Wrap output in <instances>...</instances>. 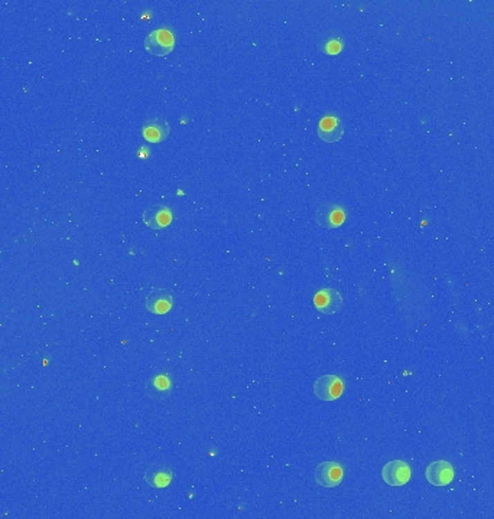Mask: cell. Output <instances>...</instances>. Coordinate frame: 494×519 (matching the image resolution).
I'll return each instance as SVG.
<instances>
[{
    "mask_svg": "<svg viewBox=\"0 0 494 519\" xmlns=\"http://www.w3.org/2000/svg\"><path fill=\"white\" fill-rule=\"evenodd\" d=\"M174 45V35L168 29H156L145 39L146 51L155 57H167L172 53Z\"/></svg>",
    "mask_w": 494,
    "mask_h": 519,
    "instance_id": "cell-1",
    "label": "cell"
},
{
    "mask_svg": "<svg viewBox=\"0 0 494 519\" xmlns=\"http://www.w3.org/2000/svg\"><path fill=\"white\" fill-rule=\"evenodd\" d=\"M344 384L337 375H322L314 384V394L322 401H334L341 397Z\"/></svg>",
    "mask_w": 494,
    "mask_h": 519,
    "instance_id": "cell-2",
    "label": "cell"
},
{
    "mask_svg": "<svg viewBox=\"0 0 494 519\" xmlns=\"http://www.w3.org/2000/svg\"><path fill=\"white\" fill-rule=\"evenodd\" d=\"M342 467L336 462H324L314 472L315 482L322 488H336L342 482Z\"/></svg>",
    "mask_w": 494,
    "mask_h": 519,
    "instance_id": "cell-3",
    "label": "cell"
},
{
    "mask_svg": "<svg viewBox=\"0 0 494 519\" xmlns=\"http://www.w3.org/2000/svg\"><path fill=\"white\" fill-rule=\"evenodd\" d=\"M315 221L322 228H338L345 221V211L337 204H324L315 211Z\"/></svg>",
    "mask_w": 494,
    "mask_h": 519,
    "instance_id": "cell-4",
    "label": "cell"
},
{
    "mask_svg": "<svg viewBox=\"0 0 494 519\" xmlns=\"http://www.w3.org/2000/svg\"><path fill=\"white\" fill-rule=\"evenodd\" d=\"M410 467L403 460H392L385 464L382 478L390 487H403L410 479Z\"/></svg>",
    "mask_w": 494,
    "mask_h": 519,
    "instance_id": "cell-5",
    "label": "cell"
},
{
    "mask_svg": "<svg viewBox=\"0 0 494 519\" xmlns=\"http://www.w3.org/2000/svg\"><path fill=\"white\" fill-rule=\"evenodd\" d=\"M426 479L434 487H447L454 479V467L446 460L432 462L426 467Z\"/></svg>",
    "mask_w": 494,
    "mask_h": 519,
    "instance_id": "cell-6",
    "label": "cell"
},
{
    "mask_svg": "<svg viewBox=\"0 0 494 519\" xmlns=\"http://www.w3.org/2000/svg\"><path fill=\"white\" fill-rule=\"evenodd\" d=\"M314 306L324 314H334L342 308V296L334 289H322L314 297Z\"/></svg>",
    "mask_w": 494,
    "mask_h": 519,
    "instance_id": "cell-7",
    "label": "cell"
},
{
    "mask_svg": "<svg viewBox=\"0 0 494 519\" xmlns=\"http://www.w3.org/2000/svg\"><path fill=\"white\" fill-rule=\"evenodd\" d=\"M317 133L320 139H322L324 142L337 143L344 136V124L338 117L328 115V117H324V119L320 122Z\"/></svg>",
    "mask_w": 494,
    "mask_h": 519,
    "instance_id": "cell-8",
    "label": "cell"
},
{
    "mask_svg": "<svg viewBox=\"0 0 494 519\" xmlns=\"http://www.w3.org/2000/svg\"><path fill=\"white\" fill-rule=\"evenodd\" d=\"M174 303L172 293L165 289H155L146 297V308L155 314H165L171 310Z\"/></svg>",
    "mask_w": 494,
    "mask_h": 519,
    "instance_id": "cell-9",
    "label": "cell"
},
{
    "mask_svg": "<svg viewBox=\"0 0 494 519\" xmlns=\"http://www.w3.org/2000/svg\"><path fill=\"white\" fill-rule=\"evenodd\" d=\"M143 223L152 229L167 228L172 223V212L167 207H152L143 212Z\"/></svg>",
    "mask_w": 494,
    "mask_h": 519,
    "instance_id": "cell-10",
    "label": "cell"
},
{
    "mask_svg": "<svg viewBox=\"0 0 494 519\" xmlns=\"http://www.w3.org/2000/svg\"><path fill=\"white\" fill-rule=\"evenodd\" d=\"M142 135L143 139L149 143L163 142L170 135V124L167 123V120L151 119L143 124Z\"/></svg>",
    "mask_w": 494,
    "mask_h": 519,
    "instance_id": "cell-11",
    "label": "cell"
},
{
    "mask_svg": "<svg viewBox=\"0 0 494 519\" xmlns=\"http://www.w3.org/2000/svg\"><path fill=\"white\" fill-rule=\"evenodd\" d=\"M145 479L152 488H167L172 480V471L167 464H155L147 469Z\"/></svg>",
    "mask_w": 494,
    "mask_h": 519,
    "instance_id": "cell-12",
    "label": "cell"
}]
</instances>
